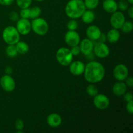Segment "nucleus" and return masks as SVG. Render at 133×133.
<instances>
[{
	"label": "nucleus",
	"mask_w": 133,
	"mask_h": 133,
	"mask_svg": "<svg viewBox=\"0 0 133 133\" xmlns=\"http://www.w3.org/2000/svg\"><path fill=\"white\" fill-rule=\"evenodd\" d=\"M84 79L88 83H97L103 79L105 75V69L103 65L97 61H91L85 66Z\"/></svg>",
	"instance_id": "1"
},
{
	"label": "nucleus",
	"mask_w": 133,
	"mask_h": 133,
	"mask_svg": "<svg viewBox=\"0 0 133 133\" xmlns=\"http://www.w3.org/2000/svg\"><path fill=\"white\" fill-rule=\"evenodd\" d=\"M86 9L83 0H70L66 5L65 12L71 19H77L81 17Z\"/></svg>",
	"instance_id": "2"
},
{
	"label": "nucleus",
	"mask_w": 133,
	"mask_h": 133,
	"mask_svg": "<svg viewBox=\"0 0 133 133\" xmlns=\"http://www.w3.org/2000/svg\"><path fill=\"white\" fill-rule=\"evenodd\" d=\"M2 37L5 43L8 45H15L19 41L20 34L14 26H8L4 29Z\"/></svg>",
	"instance_id": "3"
},
{
	"label": "nucleus",
	"mask_w": 133,
	"mask_h": 133,
	"mask_svg": "<svg viewBox=\"0 0 133 133\" xmlns=\"http://www.w3.org/2000/svg\"><path fill=\"white\" fill-rule=\"evenodd\" d=\"M31 23V30L39 36L46 35L49 30V25L45 19L42 18H36L32 19Z\"/></svg>",
	"instance_id": "4"
},
{
	"label": "nucleus",
	"mask_w": 133,
	"mask_h": 133,
	"mask_svg": "<svg viewBox=\"0 0 133 133\" xmlns=\"http://www.w3.org/2000/svg\"><path fill=\"white\" fill-rule=\"evenodd\" d=\"M74 55L70 49L67 48H61L56 53V59L58 63L63 66H69L73 61Z\"/></svg>",
	"instance_id": "5"
},
{
	"label": "nucleus",
	"mask_w": 133,
	"mask_h": 133,
	"mask_svg": "<svg viewBox=\"0 0 133 133\" xmlns=\"http://www.w3.org/2000/svg\"><path fill=\"white\" fill-rule=\"evenodd\" d=\"M94 105L99 110H105L108 109L110 105L109 98L105 94H97L94 96Z\"/></svg>",
	"instance_id": "6"
},
{
	"label": "nucleus",
	"mask_w": 133,
	"mask_h": 133,
	"mask_svg": "<svg viewBox=\"0 0 133 133\" xmlns=\"http://www.w3.org/2000/svg\"><path fill=\"white\" fill-rule=\"evenodd\" d=\"M93 51L96 57L101 58L107 57L110 54V49L105 42H99L94 45Z\"/></svg>",
	"instance_id": "7"
},
{
	"label": "nucleus",
	"mask_w": 133,
	"mask_h": 133,
	"mask_svg": "<svg viewBox=\"0 0 133 133\" xmlns=\"http://www.w3.org/2000/svg\"><path fill=\"white\" fill-rule=\"evenodd\" d=\"M125 22L124 14L120 11H116L112 14L110 19V23L112 27L116 29H120L122 26Z\"/></svg>",
	"instance_id": "8"
},
{
	"label": "nucleus",
	"mask_w": 133,
	"mask_h": 133,
	"mask_svg": "<svg viewBox=\"0 0 133 133\" xmlns=\"http://www.w3.org/2000/svg\"><path fill=\"white\" fill-rule=\"evenodd\" d=\"M0 85L1 88L7 92H11L15 89L16 83L14 79L10 75H3L0 79Z\"/></svg>",
	"instance_id": "9"
},
{
	"label": "nucleus",
	"mask_w": 133,
	"mask_h": 133,
	"mask_svg": "<svg viewBox=\"0 0 133 133\" xmlns=\"http://www.w3.org/2000/svg\"><path fill=\"white\" fill-rule=\"evenodd\" d=\"M113 75L116 80L119 81H123L129 76V70L125 65L119 64L114 67Z\"/></svg>",
	"instance_id": "10"
},
{
	"label": "nucleus",
	"mask_w": 133,
	"mask_h": 133,
	"mask_svg": "<svg viewBox=\"0 0 133 133\" xmlns=\"http://www.w3.org/2000/svg\"><path fill=\"white\" fill-rule=\"evenodd\" d=\"M16 29L20 35H27L31 31V23L28 19L22 18L18 19L16 23Z\"/></svg>",
	"instance_id": "11"
},
{
	"label": "nucleus",
	"mask_w": 133,
	"mask_h": 133,
	"mask_svg": "<svg viewBox=\"0 0 133 133\" xmlns=\"http://www.w3.org/2000/svg\"><path fill=\"white\" fill-rule=\"evenodd\" d=\"M64 40L67 45L70 47L78 45L80 43V36L79 33L75 31H70L69 30L65 34Z\"/></svg>",
	"instance_id": "12"
},
{
	"label": "nucleus",
	"mask_w": 133,
	"mask_h": 133,
	"mask_svg": "<svg viewBox=\"0 0 133 133\" xmlns=\"http://www.w3.org/2000/svg\"><path fill=\"white\" fill-rule=\"evenodd\" d=\"M69 66H70V73L75 76H79L83 74L85 69V65L81 61L71 62Z\"/></svg>",
	"instance_id": "13"
},
{
	"label": "nucleus",
	"mask_w": 133,
	"mask_h": 133,
	"mask_svg": "<svg viewBox=\"0 0 133 133\" xmlns=\"http://www.w3.org/2000/svg\"><path fill=\"white\" fill-rule=\"evenodd\" d=\"M80 45H79V48H80L81 52L83 53L84 55H88L92 53L94 49V44L93 41L88 38H84L82 40V41H80Z\"/></svg>",
	"instance_id": "14"
},
{
	"label": "nucleus",
	"mask_w": 133,
	"mask_h": 133,
	"mask_svg": "<svg viewBox=\"0 0 133 133\" xmlns=\"http://www.w3.org/2000/svg\"><path fill=\"white\" fill-rule=\"evenodd\" d=\"M86 34L88 39L92 41H96L99 38L101 35V31L97 26L90 25L87 28Z\"/></svg>",
	"instance_id": "15"
},
{
	"label": "nucleus",
	"mask_w": 133,
	"mask_h": 133,
	"mask_svg": "<svg viewBox=\"0 0 133 133\" xmlns=\"http://www.w3.org/2000/svg\"><path fill=\"white\" fill-rule=\"evenodd\" d=\"M47 123L50 127L56 128L62 124V118L59 114L52 113L47 117Z\"/></svg>",
	"instance_id": "16"
},
{
	"label": "nucleus",
	"mask_w": 133,
	"mask_h": 133,
	"mask_svg": "<svg viewBox=\"0 0 133 133\" xmlns=\"http://www.w3.org/2000/svg\"><path fill=\"white\" fill-rule=\"evenodd\" d=\"M127 87L123 81H118L113 85L112 92L115 96H122L127 92Z\"/></svg>",
	"instance_id": "17"
},
{
	"label": "nucleus",
	"mask_w": 133,
	"mask_h": 133,
	"mask_svg": "<svg viewBox=\"0 0 133 133\" xmlns=\"http://www.w3.org/2000/svg\"><path fill=\"white\" fill-rule=\"evenodd\" d=\"M103 8L107 12L112 14L118 10V3L115 0H104L103 2Z\"/></svg>",
	"instance_id": "18"
},
{
	"label": "nucleus",
	"mask_w": 133,
	"mask_h": 133,
	"mask_svg": "<svg viewBox=\"0 0 133 133\" xmlns=\"http://www.w3.org/2000/svg\"><path fill=\"white\" fill-rule=\"evenodd\" d=\"M107 39L110 43H116L119 40L120 38V32L116 29H112L108 32L106 36Z\"/></svg>",
	"instance_id": "19"
},
{
	"label": "nucleus",
	"mask_w": 133,
	"mask_h": 133,
	"mask_svg": "<svg viewBox=\"0 0 133 133\" xmlns=\"http://www.w3.org/2000/svg\"><path fill=\"white\" fill-rule=\"evenodd\" d=\"M81 18L84 23L89 24V23H92L94 21L96 16H95L94 12L92 11V10H89V9L87 10L86 9L84 13L82 14Z\"/></svg>",
	"instance_id": "20"
},
{
	"label": "nucleus",
	"mask_w": 133,
	"mask_h": 133,
	"mask_svg": "<svg viewBox=\"0 0 133 133\" xmlns=\"http://www.w3.org/2000/svg\"><path fill=\"white\" fill-rule=\"evenodd\" d=\"M16 48L18 51V53L19 54L24 55L28 53L29 50V47L28 44L25 42L19 41L15 44Z\"/></svg>",
	"instance_id": "21"
},
{
	"label": "nucleus",
	"mask_w": 133,
	"mask_h": 133,
	"mask_svg": "<svg viewBox=\"0 0 133 133\" xmlns=\"http://www.w3.org/2000/svg\"><path fill=\"white\" fill-rule=\"evenodd\" d=\"M84 3L86 9L89 10H94L99 5V0H84Z\"/></svg>",
	"instance_id": "22"
},
{
	"label": "nucleus",
	"mask_w": 133,
	"mask_h": 133,
	"mask_svg": "<svg viewBox=\"0 0 133 133\" xmlns=\"http://www.w3.org/2000/svg\"><path fill=\"white\" fill-rule=\"evenodd\" d=\"M6 54L8 57H16L18 55V51L16 50L15 45H9L6 48Z\"/></svg>",
	"instance_id": "23"
},
{
	"label": "nucleus",
	"mask_w": 133,
	"mask_h": 133,
	"mask_svg": "<svg viewBox=\"0 0 133 133\" xmlns=\"http://www.w3.org/2000/svg\"><path fill=\"white\" fill-rule=\"evenodd\" d=\"M120 29L122 30V32L125 34H128L129 32H131L133 29V24L132 22H130V21H127V22H125L123 24V25L122 26V27L120 28Z\"/></svg>",
	"instance_id": "24"
},
{
	"label": "nucleus",
	"mask_w": 133,
	"mask_h": 133,
	"mask_svg": "<svg viewBox=\"0 0 133 133\" xmlns=\"http://www.w3.org/2000/svg\"><path fill=\"white\" fill-rule=\"evenodd\" d=\"M41 9L38 6H34L30 9V18L35 19L38 18L41 14Z\"/></svg>",
	"instance_id": "25"
},
{
	"label": "nucleus",
	"mask_w": 133,
	"mask_h": 133,
	"mask_svg": "<svg viewBox=\"0 0 133 133\" xmlns=\"http://www.w3.org/2000/svg\"><path fill=\"white\" fill-rule=\"evenodd\" d=\"M87 92L89 96L94 97V96H96V94H98V89L96 87V85L93 84L92 83H91L87 87Z\"/></svg>",
	"instance_id": "26"
},
{
	"label": "nucleus",
	"mask_w": 133,
	"mask_h": 133,
	"mask_svg": "<svg viewBox=\"0 0 133 133\" xmlns=\"http://www.w3.org/2000/svg\"><path fill=\"white\" fill-rule=\"evenodd\" d=\"M16 4L20 9L29 8L31 5L32 0H16Z\"/></svg>",
	"instance_id": "27"
},
{
	"label": "nucleus",
	"mask_w": 133,
	"mask_h": 133,
	"mask_svg": "<svg viewBox=\"0 0 133 133\" xmlns=\"http://www.w3.org/2000/svg\"><path fill=\"white\" fill-rule=\"evenodd\" d=\"M67 28L70 31H75L78 28V23L75 19H71L68 22Z\"/></svg>",
	"instance_id": "28"
},
{
	"label": "nucleus",
	"mask_w": 133,
	"mask_h": 133,
	"mask_svg": "<svg viewBox=\"0 0 133 133\" xmlns=\"http://www.w3.org/2000/svg\"><path fill=\"white\" fill-rule=\"evenodd\" d=\"M118 9H120L122 11H125L129 8V3L128 1L125 0H121L118 4Z\"/></svg>",
	"instance_id": "29"
},
{
	"label": "nucleus",
	"mask_w": 133,
	"mask_h": 133,
	"mask_svg": "<svg viewBox=\"0 0 133 133\" xmlns=\"http://www.w3.org/2000/svg\"><path fill=\"white\" fill-rule=\"evenodd\" d=\"M19 16L22 18H26L28 19L30 18V9L26 8V9H22L19 12Z\"/></svg>",
	"instance_id": "30"
},
{
	"label": "nucleus",
	"mask_w": 133,
	"mask_h": 133,
	"mask_svg": "<svg viewBox=\"0 0 133 133\" xmlns=\"http://www.w3.org/2000/svg\"><path fill=\"white\" fill-rule=\"evenodd\" d=\"M15 127L18 131H23L24 127V123L21 119H16L15 122Z\"/></svg>",
	"instance_id": "31"
},
{
	"label": "nucleus",
	"mask_w": 133,
	"mask_h": 133,
	"mask_svg": "<svg viewBox=\"0 0 133 133\" xmlns=\"http://www.w3.org/2000/svg\"><path fill=\"white\" fill-rule=\"evenodd\" d=\"M126 110L127 112L130 114H133V100L129 101L127 102L126 105Z\"/></svg>",
	"instance_id": "32"
},
{
	"label": "nucleus",
	"mask_w": 133,
	"mask_h": 133,
	"mask_svg": "<svg viewBox=\"0 0 133 133\" xmlns=\"http://www.w3.org/2000/svg\"><path fill=\"white\" fill-rule=\"evenodd\" d=\"M71 49H70L71 51V53H72V55L74 56H77L78 55H79V53H81L80 48L78 45H75V46L71 47Z\"/></svg>",
	"instance_id": "33"
},
{
	"label": "nucleus",
	"mask_w": 133,
	"mask_h": 133,
	"mask_svg": "<svg viewBox=\"0 0 133 133\" xmlns=\"http://www.w3.org/2000/svg\"><path fill=\"white\" fill-rule=\"evenodd\" d=\"M10 19L12 21H18L19 19V14L18 12L15 11H12L10 13V15H9Z\"/></svg>",
	"instance_id": "34"
},
{
	"label": "nucleus",
	"mask_w": 133,
	"mask_h": 133,
	"mask_svg": "<svg viewBox=\"0 0 133 133\" xmlns=\"http://www.w3.org/2000/svg\"><path fill=\"white\" fill-rule=\"evenodd\" d=\"M123 96V98H124L125 101H127V102H128V101H131V100L133 99V96L131 92H126Z\"/></svg>",
	"instance_id": "35"
},
{
	"label": "nucleus",
	"mask_w": 133,
	"mask_h": 133,
	"mask_svg": "<svg viewBox=\"0 0 133 133\" xmlns=\"http://www.w3.org/2000/svg\"><path fill=\"white\" fill-rule=\"evenodd\" d=\"M125 81V84L127 87L132 88L133 87V79L132 77H127V79Z\"/></svg>",
	"instance_id": "36"
},
{
	"label": "nucleus",
	"mask_w": 133,
	"mask_h": 133,
	"mask_svg": "<svg viewBox=\"0 0 133 133\" xmlns=\"http://www.w3.org/2000/svg\"><path fill=\"white\" fill-rule=\"evenodd\" d=\"M14 0H0V5L3 6H9L14 3Z\"/></svg>",
	"instance_id": "37"
},
{
	"label": "nucleus",
	"mask_w": 133,
	"mask_h": 133,
	"mask_svg": "<svg viewBox=\"0 0 133 133\" xmlns=\"http://www.w3.org/2000/svg\"><path fill=\"white\" fill-rule=\"evenodd\" d=\"M5 74H7V75H10V74H12V72H13L12 68L10 67V66H7V67L5 68Z\"/></svg>",
	"instance_id": "38"
},
{
	"label": "nucleus",
	"mask_w": 133,
	"mask_h": 133,
	"mask_svg": "<svg viewBox=\"0 0 133 133\" xmlns=\"http://www.w3.org/2000/svg\"><path fill=\"white\" fill-rule=\"evenodd\" d=\"M128 15L129 16L130 18H133V7L131 6V7L128 8Z\"/></svg>",
	"instance_id": "39"
},
{
	"label": "nucleus",
	"mask_w": 133,
	"mask_h": 133,
	"mask_svg": "<svg viewBox=\"0 0 133 133\" xmlns=\"http://www.w3.org/2000/svg\"><path fill=\"white\" fill-rule=\"evenodd\" d=\"M128 1L129 3H130L131 5H132L133 4V0H127Z\"/></svg>",
	"instance_id": "40"
},
{
	"label": "nucleus",
	"mask_w": 133,
	"mask_h": 133,
	"mask_svg": "<svg viewBox=\"0 0 133 133\" xmlns=\"http://www.w3.org/2000/svg\"><path fill=\"white\" fill-rule=\"evenodd\" d=\"M36 1H44V0H36Z\"/></svg>",
	"instance_id": "41"
}]
</instances>
